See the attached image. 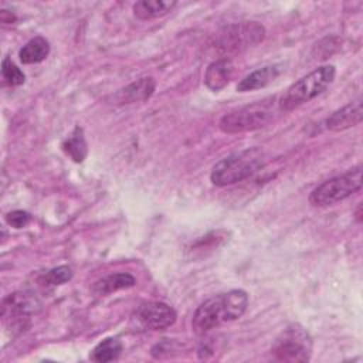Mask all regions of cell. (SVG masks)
Returning <instances> with one entry per match:
<instances>
[{"instance_id": "3", "label": "cell", "mask_w": 363, "mask_h": 363, "mask_svg": "<svg viewBox=\"0 0 363 363\" xmlns=\"http://www.w3.org/2000/svg\"><path fill=\"white\" fill-rule=\"evenodd\" d=\"M264 166V152L257 147L233 153L220 160L210 173L214 186L224 187L245 180Z\"/></svg>"}, {"instance_id": "9", "label": "cell", "mask_w": 363, "mask_h": 363, "mask_svg": "<svg viewBox=\"0 0 363 363\" xmlns=\"http://www.w3.org/2000/svg\"><path fill=\"white\" fill-rule=\"evenodd\" d=\"M40 306L35 296L26 292L10 294L3 302V318L10 320L11 329L24 330L28 325V315Z\"/></svg>"}, {"instance_id": "18", "label": "cell", "mask_w": 363, "mask_h": 363, "mask_svg": "<svg viewBox=\"0 0 363 363\" xmlns=\"http://www.w3.org/2000/svg\"><path fill=\"white\" fill-rule=\"evenodd\" d=\"M122 352V343L116 337H105L102 342H99L91 352L89 359L98 363L112 362L119 357Z\"/></svg>"}, {"instance_id": "2", "label": "cell", "mask_w": 363, "mask_h": 363, "mask_svg": "<svg viewBox=\"0 0 363 363\" xmlns=\"http://www.w3.org/2000/svg\"><path fill=\"white\" fill-rule=\"evenodd\" d=\"M279 112H282L279 108V98L268 96L225 113L220 119L218 126L224 133L255 130L271 123Z\"/></svg>"}, {"instance_id": "16", "label": "cell", "mask_w": 363, "mask_h": 363, "mask_svg": "<svg viewBox=\"0 0 363 363\" xmlns=\"http://www.w3.org/2000/svg\"><path fill=\"white\" fill-rule=\"evenodd\" d=\"M48 54H50V43L44 37L37 35L21 47L18 57L23 64H37L44 61L48 57Z\"/></svg>"}, {"instance_id": "20", "label": "cell", "mask_w": 363, "mask_h": 363, "mask_svg": "<svg viewBox=\"0 0 363 363\" xmlns=\"http://www.w3.org/2000/svg\"><path fill=\"white\" fill-rule=\"evenodd\" d=\"M1 74L4 81L13 86L21 85L26 81V75L23 74V71L9 57H6L1 62Z\"/></svg>"}, {"instance_id": "14", "label": "cell", "mask_w": 363, "mask_h": 363, "mask_svg": "<svg viewBox=\"0 0 363 363\" xmlns=\"http://www.w3.org/2000/svg\"><path fill=\"white\" fill-rule=\"evenodd\" d=\"M136 278L129 272H115L111 275H106L98 281L94 282L92 291L96 295H108L112 292H116L119 289H128L135 286Z\"/></svg>"}, {"instance_id": "19", "label": "cell", "mask_w": 363, "mask_h": 363, "mask_svg": "<svg viewBox=\"0 0 363 363\" xmlns=\"http://www.w3.org/2000/svg\"><path fill=\"white\" fill-rule=\"evenodd\" d=\"M71 278H72V269L67 265H61L50 269L45 275H43L41 284L44 286H57V285L65 284Z\"/></svg>"}, {"instance_id": "1", "label": "cell", "mask_w": 363, "mask_h": 363, "mask_svg": "<svg viewBox=\"0 0 363 363\" xmlns=\"http://www.w3.org/2000/svg\"><path fill=\"white\" fill-rule=\"evenodd\" d=\"M248 306V295L242 289H233L204 301L194 312L191 328L197 335L241 318Z\"/></svg>"}, {"instance_id": "13", "label": "cell", "mask_w": 363, "mask_h": 363, "mask_svg": "<svg viewBox=\"0 0 363 363\" xmlns=\"http://www.w3.org/2000/svg\"><path fill=\"white\" fill-rule=\"evenodd\" d=\"M281 71H282V67L279 64H272V65H265L262 68H258V69L250 72L247 77H244L238 82L237 91L248 92V91L264 88V86L269 85L271 82H274L278 78V75L281 74Z\"/></svg>"}, {"instance_id": "5", "label": "cell", "mask_w": 363, "mask_h": 363, "mask_svg": "<svg viewBox=\"0 0 363 363\" xmlns=\"http://www.w3.org/2000/svg\"><path fill=\"white\" fill-rule=\"evenodd\" d=\"M265 37V28L258 21H240L225 26L211 41V48L220 55L244 51Z\"/></svg>"}, {"instance_id": "7", "label": "cell", "mask_w": 363, "mask_h": 363, "mask_svg": "<svg viewBox=\"0 0 363 363\" xmlns=\"http://www.w3.org/2000/svg\"><path fill=\"white\" fill-rule=\"evenodd\" d=\"M312 337L301 325L285 328L271 346V354L279 362H308L312 356Z\"/></svg>"}, {"instance_id": "12", "label": "cell", "mask_w": 363, "mask_h": 363, "mask_svg": "<svg viewBox=\"0 0 363 363\" xmlns=\"http://www.w3.org/2000/svg\"><path fill=\"white\" fill-rule=\"evenodd\" d=\"M234 74V64L230 58L223 57L213 61L204 74V84L211 91L223 89L233 78Z\"/></svg>"}, {"instance_id": "6", "label": "cell", "mask_w": 363, "mask_h": 363, "mask_svg": "<svg viewBox=\"0 0 363 363\" xmlns=\"http://www.w3.org/2000/svg\"><path fill=\"white\" fill-rule=\"evenodd\" d=\"M362 187V167L357 166L339 176H335L312 190L309 203L315 207H328L339 203Z\"/></svg>"}, {"instance_id": "11", "label": "cell", "mask_w": 363, "mask_h": 363, "mask_svg": "<svg viewBox=\"0 0 363 363\" xmlns=\"http://www.w3.org/2000/svg\"><path fill=\"white\" fill-rule=\"evenodd\" d=\"M363 119V109H362V101H353L347 105L342 106L340 109L335 111L325 122L326 128L329 130H346L352 126H356Z\"/></svg>"}, {"instance_id": "22", "label": "cell", "mask_w": 363, "mask_h": 363, "mask_svg": "<svg viewBox=\"0 0 363 363\" xmlns=\"http://www.w3.org/2000/svg\"><path fill=\"white\" fill-rule=\"evenodd\" d=\"M360 210H362V204H359V207H357V211H356V218H357V221H360V220H362V216H360Z\"/></svg>"}, {"instance_id": "8", "label": "cell", "mask_w": 363, "mask_h": 363, "mask_svg": "<svg viewBox=\"0 0 363 363\" xmlns=\"http://www.w3.org/2000/svg\"><path fill=\"white\" fill-rule=\"evenodd\" d=\"M176 311L160 301L143 302L135 311L133 319L142 329L164 330L176 322Z\"/></svg>"}, {"instance_id": "21", "label": "cell", "mask_w": 363, "mask_h": 363, "mask_svg": "<svg viewBox=\"0 0 363 363\" xmlns=\"http://www.w3.org/2000/svg\"><path fill=\"white\" fill-rule=\"evenodd\" d=\"M31 220V216L27 213V211H23V210H14V211H10L7 213L6 216V221L9 225L14 227V228H23L26 227Z\"/></svg>"}, {"instance_id": "15", "label": "cell", "mask_w": 363, "mask_h": 363, "mask_svg": "<svg viewBox=\"0 0 363 363\" xmlns=\"http://www.w3.org/2000/svg\"><path fill=\"white\" fill-rule=\"evenodd\" d=\"M174 6L173 0H140L133 4V14L140 20H152L167 14Z\"/></svg>"}, {"instance_id": "10", "label": "cell", "mask_w": 363, "mask_h": 363, "mask_svg": "<svg viewBox=\"0 0 363 363\" xmlns=\"http://www.w3.org/2000/svg\"><path fill=\"white\" fill-rule=\"evenodd\" d=\"M155 88H156L155 78L143 77L130 82L125 88H121L119 91H116L113 95H111L109 102L118 106L145 102L153 95Z\"/></svg>"}, {"instance_id": "17", "label": "cell", "mask_w": 363, "mask_h": 363, "mask_svg": "<svg viewBox=\"0 0 363 363\" xmlns=\"http://www.w3.org/2000/svg\"><path fill=\"white\" fill-rule=\"evenodd\" d=\"M61 146H62V150L65 152V155H68L74 162H77V163L84 162V159L86 157V153H88V147H86L82 128L75 126L74 130L69 133V136L64 139Z\"/></svg>"}, {"instance_id": "4", "label": "cell", "mask_w": 363, "mask_h": 363, "mask_svg": "<svg viewBox=\"0 0 363 363\" xmlns=\"http://www.w3.org/2000/svg\"><path fill=\"white\" fill-rule=\"evenodd\" d=\"M335 67L333 65H322L308 75L302 77L296 82H294L281 96H279V108L282 112L292 111L299 105L309 102L319 94H322L335 79Z\"/></svg>"}]
</instances>
